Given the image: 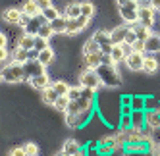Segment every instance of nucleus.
Wrapping results in <instances>:
<instances>
[{
  "instance_id": "38",
  "label": "nucleus",
  "mask_w": 160,
  "mask_h": 156,
  "mask_svg": "<svg viewBox=\"0 0 160 156\" xmlns=\"http://www.w3.org/2000/svg\"><path fill=\"white\" fill-rule=\"evenodd\" d=\"M131 50L133 52H141V54H147V46H145V41H139L137 39L133 44H131Z\"/></svg>"
},
{
  "instance_id": "8",
  "label": "nucleus",
  "mask_w": 160,
  "mask_h": 156,
  "mask_svg": "<svg viewBox=\"0 0 160 156\" xmlns=\"http://www.w3.org/2000/svg\"><path fill=\"white\" fill-rule=\"evenodd\" d=\"M125 68H128L129 71H143L145 70V54L141 52H131L128 58H125Z\"/></svg>"
},
{
  "instance_id": "43",
  "label": "nucleus",
  "mask_w": 160,
  "mask_h": 156,
  "mask_svg": "<svg viewBox=\"0 0 160 156\" xmlns=\"http://www.w3.org/2000/svg\"><path fill=\"white\" fill-rule=\"evenodd\" d=\"M131 102H133V95H122L120 96V104L122 106H131Z\"/></svg>"
},
{
  "instance_id": "16",
  "label": "nucleus",
  "mask_w": 160,
  "mask_h": 156,
  "mask_svg": "<svg viewBox=\"0 0 160 156\" xmlns=\"http://www.w3.org/2000/svg\"><path fill=\"white\" fill-rule=\"evenodd\" d=\"M68 19H73V17H79L81 16V2H75V0H72V2H68V6L64 8L62 12Z\"/></svg>"
},
{
  "instance_id": "29",
  "label": "nucleus",
  "mask_w": 160,
  "mask_h": 156,
  "mask_svg": "<svg viewBox=\"0 0 160 156\" xmlns=\"http://www.w3.org/2000/svg\"><path fill=\"white\" fill-rule=\"evenodd\" d=\"M52 87L56 89V93L62 96V95H68V91H70L72 85L68 83V81H64V79H56V81H52Z\"/></svg>"
},
{
  "instance_id": "32",
  "label": "nucleus",
  "mask_w": 160,
  "mask_h": 156,
  "mask_svg": "<svg viewBox=\"0 0 160 156\" xmlns=\"http://www.w3.org/2000/svg\"><path fill=\"white\" fill-rule=\"evenodd\" d=\"M42 14L47 16V19H48V21H54L56 17H60V10H58V8H56V6L52 4L50 8H47V10H42Z\"/></svg>"
},
{
  "instance_id": "39",
  "label": "nucleus",
  "mask_w": 160,
  "mask_h": 156,
  "mask_svg": "<svg viewBox=\"0 0 160 156\" xmlns=\"http://www.w3.org/2000/svg\"><path fill=\"white\" fill-rule=\"evenodd\" d=\"M8 156H29V154H27L25 147H23V144H21V147H14L12 150L8 152Z\"/></svg>"
},
{
  "instance_id": "30",
  "label": "nucleus",
  "mask_w": 160,
  "mask_h": 156,
  "mask_svg": "<svg viewBox=\"0 0 160 156\" xmlns=\"http://www.w3.org/2000/svg\"><path fill=\"white\" fill-rule=\"evenodd\" d=\"M129 127H133V118H131V114H122L120 116V119H118V129H129Z\"/></svg>"
},
{
  "instance_id": "28",
  "label": "nucleus",
  "mask_w": 160,
  "mask_h": 156,
  "mask_svg": "<svg viewBox=\"0 0 160 156\" xmlns=\"http://www.w3.org/2000/svg\"><path fill=\"white\" fill-rule=\"evenodd\" d=\"M68 106H70V98H68V95H62V96H58V100L54 102V110H58V112H62V114H66L68 112Z\"/></svg>"
},
{
  "instance_id": "33",
  "label": "nucleus",
  "mask_w": 160,
  "mask_h": 156,
  "mask_svg": "<svg viewBox=\"0 0 160 156\" xmlns=\"http://www.w3.org/2000/svg\"><path fill=\"white\" fill-rule=\"evenodd\" d=\"M83 95H81V85H72L70 91H68V98L70 100H79Z\"/></svg>"
},
{
  "instance_id": "13",
  "label": "nucleus",
  "mask_w": 160,
  "mask_h": 156,
  "mask_svg": "<svg viewBox=\"0 0 160 156\" xmlns=\"http://www.w3.org/2000/svg\"><path fill=\"white\" fill-rule=\"evenodd\" d=\"M35 39H37V35H31V33H25V31H21V35L18 37V46H21V48H27V50H33L35 48Z\"/></svg>"
},
{
  "instance_id": "49",
  "label": "nucleus",
  "mask_w": 160,
  "mask_h": 156,
  "mask_svg": "<svg viewBox=\"0 0 160 156\" xmlns=\"http://www.w3.org/2000/svg\"><path fill=\"white\" fill-rule=\"evenodd\" d=\"M73 156H87V149H85V147H83V149H81V150H79V152H75V154H73Z\"/></svg>"
},
{
  "instance_id": "3",
  "label": "nucleus",
  "mask_w": 160,
  "mask_h": 156,
  "mask_svg": "<svg viewBox=\"0 0 160 156\" xmlns=\"http://www.w3.org/2000/svg\"><path fill=\"white\" fill-rule=\"evenodd\" d=\"M139 0H129L128 4H123V6H118V14H120V19L123 21V23H128V25H135V23H139Z\"/></svg>"
},
{
  "instance_id": "6",
  "label": "nucleus",
  "mask_w": 160,
  "mask_h": 156,
  "mask_svg": "<svg viewBox=\"0 0 160 156\" xmlns=\"http://www.w3.org/2000/svg\"><path fill=\"white\" fill-rule=\"evenodd\" d=\"M156 14H160V12H156L152 6H141L139 8V23L145 25V27H148V29H154V25H156Z\"/></svg>"
},
{
  "instance_id": "23",
  "label": "nucleus",
  "mask_w": 160,
  "mask_h": 156,
  "mask_svg": "<svg viewBox=\"0 0 160 156\" xmlns=\"http://www.w3.org/2000/svg\"><path fill=\"white\" fill-rule=\"evenodd\" d=\"M83 147H81V144H79V141L77 139H66L64 141V144H62V150L64 152H68V154H75V152H79V150H81Z\"/></svg>"
},
{
  "instance_id": "24",
  "label": "nucleus",
  "mask_w": 160,
  "mask_h": 156,
  "mask_svg": "<svg viewBox=\"0 0 160 156\" xmlns=\"http://www.w3.org/2000/svg\"><path fill=\"white\" fill-rule=\"evenodd\" d=\"M95 52H102V48H100V44L93 39V35H91L83 42V54H95Z\"/></svg>"
},
{
  "instance_id": "35",
  "label": "nucleus",
  "mask_w": 160,
  "mask_h": 156,
  "mask_svg": "<svg viewBox=\"0 0 160 156\" xmlns=\"http://www.w3.org/2000/svg\"><path fill=\"white\" fill-rule=\"evenodd\" d=\"M83 110H81V106H79V100H70V106H68V112L66 114H73V116H77V114H81Z\"/></svg>"
},
{
  "instance_id": "46",
  "label": "nucleus",
  "mask_w": 160,
  "mask_h": 156,
  "mask_svg": "<svg viewBox=\"0 0 160 156\" xmlns=\"http://www.w3.org/2000/svg\"><path fill=\"white\" fill-rule=\"evenodd\" d=\"M151 141H154L156 144H160V127H156L154 129V135H152V139Z\"/></svg>"
},
{
  "instance_id": "9",
  "label": "nucleus",
  "mask_w": 160,
  "mask_h": 156,
  "mask_svg": "<svg viewBox=\"0 0 160 156\" xmlns=\"http://www.w3.org/2000/svg\"><path fill=\"white\" fill-rule=\"evenodd\" d=\"M21 17H23V12H21V8H16V6L6 8L4 12H2V21H4L6 25H12V27L19 25Z\"/></svg>"
},
{
  "instance_id": "19",
  "label": "nucleus",
  "mask_w": 160,
  "mask_h": 156,
  "mask_svg": "<svg viewBox=\"0 0 160 156\" xmlns=\"http://www.w3.org/2000/svg\"><path fill=\"white\" fill-rule=\"evenodd\" d=\"M145 46H147V52H151V54L160 52V35L158 33H152V35L145 41Z\"/></svg>"
},
{
  "instance_id": "22",
  "label": "nucleus",
  "mask_w": 160,
  "mask_h": 156,
  "mask_svg": "<svg viewBox=\"0 0 160 156\" xmlns=\"http://www.w3.org/2000/svg\"><path fill=\"white\" fill-rule=\"evenodd\" d=\"M12 58H14V62H18V64H25L27 60H31V50L18 46V48L12 52Z\"/></svg>"
},
{
  "instance_id": "7",
  "label": "nucleus",
  "mask_w": 160,
  "mask_h": 156,
  "mask_svg": "<svg viewBox=\"0 0 160 156\" xmlns=\"http://www.w3.org/2000/svg\"><path fill=\"white\" fill-rule=\"evenodd\" d=\"M23 71H25V77H27V81H29L31 77H35V75L47 73V71H48V66H44V64L39 62V60H27V62L23 64Z\"/></svg>"
},
{
  "instance_id": "40",
  "label": "nucleus",
  "mask_w": 160,
  "mask_h": 156,
  "mask_svg": "<svg viewBox=\"0 0 160 156\" xmlns=\"http://www.w3.org/2000/svg\"><path fill=\"white\" fill-rule=\"evenodd\" d=\"M141 131H143V137H145L147 141H151L152 135H154V127H152V125H148V124H145V127H143Z\"/></svg>"
},
{
  "instance_id": "25",
  "label": "nucleus",
  "mask_w": 160,
  "mask_h": 156,
  "mask_svg": "<svg viewBox=\"0 0 160 156\" xmlns=\"http://www.w3.org/2000/svg\"><path fill=\"white\" fill-rule=\"evenodd\" d=\"M131 118H133V127H135V129H143V127H145V124H147V119H145V110H133Z\"/></svg>"
},
{
  "instance_id": "26",
  "label": "nucleus",
  "mask_w": 160,
  "mask_h": 156,
  "mask_svg": "<svg viewBox=\"0 0 160 156\" xmlns=\"http://www.w3.org/2000/svg\"><path fill=\"white\" fill-rule=\"evenodd\" d=\"M95 14H97L95 4L91 2V0H83V2H81V16H85V17H89V19H93Z\"/></svg>"
},
{
  "instance_id": "21",
  "label": "nucleus",
  "mask_w": 160,
  "mask_h": 156,
  "mask_svg": "<svg viewBox=\"0 0 160 156\" xmlns=\"http://www.w3.org/2000/svg\"><path fill=\"white\" fill-rule=\"evenodd\" d=\"M50 25H52V29H54V33L56 35H66V27H68V17L62 14L60 17H56L54 21H50Z\"/></svg>"
},
{
  "instance_id": "14",
  "label": "nucleus",
  "mask_w": 160,
  "mask_h": 156,
  "mask_svg": "<svg viewBox=\"0 0 160 156\" xmlns=\"http://www.w3.org/2000/svg\"><path fill=\"white\" fill-rule=\"evenodd\" d=\"M21 12L23 14H27V16H39L42 10L39 8V4H37V0H21Z\"/></svg>"
},
{
  "instance_id": "11",
  "label": "nucleus",
  "mask_w": 160,
  "mask_h": 156,
  "mask_svg": "<svg viewBox=\"0 0 160 156\" xmlns=\"http://www.w3.org/2000/svg\"><path fill=\"white\" fill-rule=\"evenodd\" d=\"M129 29H131V25L123 23V21H122L120 25L112 27V29H110V33H112V42H114V44H122V42H125V37H128Z\"/></svg>"
},
{
  "instance_id": "2",
  "label": "nucleus",
  "mask_w": 160,
  "mask_h": 156,
  "mask_svg": "<svg viewBox=\"0 0 160 156\" xmlns=\"http://www.w3.org/2000/svg\"><path fill=\"white\" fill-rule=\"evenodd\" d=\"M0 77H2L4 83H12V85L27 81L25 71H23V64H18V62H12V64L4 66L2 71H0Z\"/></svg>"
},
{
  "instance_id": "37",
  "label": "nucleus",
  "mask_w": 160,
  "mask_h": 156,
  "mask_svg": "<svg viewBox=\"0 0 160 156\" xmlns=\"http://www.w3.org/2000/svg\"><path fill=\"white\" fill-rule=\"evenodd\" d=\"M50 44H48V39H42V37H39L37 35V39H35V50H44V48H48Z\"/></svg>"
},
{
  "instance_id": "17",
  "label": "nucleus",
  "mask_w": 160,
  "mask_h": 156,
  "mask_svg": "<svg viewBox=\"0 0 160 156\" xmlns=\"http://www.w3.org/2000/svg\"><path fill=\"white\" fill-rule=\"evenodd\" d=\"M145 73L148 75H152L158 71V60H156V54H151V52H147L145 54Z\"/></svg>"
},
{
  "instance_id": "48",
  "label": "nucleus",
  "mask_w": 160,
  "mask_h": 156,
  "mask_svg": "<svg viewBox=\"0 0 160 156\" xmlns=\"http://www.w3.org/2000/svg\"><path fill=\"white\" fill-rule=\"evenodd\" d=\"M152 8L156 10V12H160V0H152Z\"/></svg>"
},
{
  "instance_id": "51",
  "label": "nucleus",
  "mask_w": 160,
  "mask_h": 156,
  "mask_svg": "<svg viewBox=\"0 0 160 156\" xmlns=\"http://www.w3.org/2000/svg\"><path fill=\"white\" fill-rule=\"evenodd\" d=\"M54 156H72V154H68V152H64V150H60V152H56Z\"/></svg>"
},
{
  "instance_id": "50",
  "label": "nucleus",
  "mask_w": 160,
  "mask_h": 156,
  "mask_svg": "<svg viewBox=\"0 0 160 156\" xmlns=\"http://www.w3.org/2000/svg\"><path fill=\"white\" fill-rule=\"evenodd\" d=\"M128 2H129V0H116L118 6H123V4H128Z\"/></svg>"
},
{
  "instance_id": "36",
  "label": "nucleus",
  "mask_w": 160,
  "mask_h": 156,
  "mask_svg": "<svg viewBox=\"0 0 160 156\" xmlns=\"http://www.w3.org/2000/svg\"><path fill=\"white\" fill-rule=\"evenodd\" d=\"M23 147H25V150H27V154H29V156H37V154H39V144H37V143L27 141Z\"/></svg>"
},
{
  "instance_id": "18",
  "label": "nucleus",
  "mask_w": 160,
  "mask_h": 156,
  "mask_svg": "<svg viewBox=\"0 0 160 156\" xmlns=\"http://www.w3.org/2000/svg\"><path fill=\"white\" fill-rule=\"evenodd\" d=\"M58 93H56V89L50 85V87H47L44 91H41V98H42V102L47 104V106H54V102L58 100Z\"/></svg>"
},
{
  "instance_id": "10",
  "label": "nucleus",
  "mask_w": 160,
  "mask_h": 156,
  "mask_svg": "<svg viewBox=\"0 0 160 156\" xmlns=\"http://www.w3.org/2000/svg\"><path fill=\"white\" fill-rule=\"evenodd\" d=\"M133 50H131V46L129 44H125V42H122V44H114V48H112V52H110V56H112V60H114V64H122V62H125V58L129 56Z\"/></svg>"
},
{
  "instance_id": "1",
  "label": "nucleus",
  "mask_w": 160,
  "mask_h": 156,
  "mask_svg": "<svg viewBox=\"0 0 160 156\" xmlns=\"http://www.w3.org/2000/svg\"><path fill=\"white\" fill-rule=\"evenodd\" d=\"M97 73L100 75L104 89H118L123 83L122 73L116 70V66H114V64H100L98 68H97Z\"/></svg>"
},
{
  "instance_id": "4",
  "label": "nucleus",
  "mask_w": 160,
  "mask_h": 156,
  "mask_svg": "<svg viewBox=\"0 0 160 156\" xmlns=\"http://www.w3.org/2000/svg\"><path fill=\"white\" fill-rule=\"evenodd\" d=\"M79 85H83V87H91V89H95V91H100L102 87V79H100V75L97 73V70H83V71H79Z\"/></svg>"
},
{
  "instance_id": "44",
  "label": "nucleus",
  "mask_w": 160,
  "mask_h": 156,
  "mask_svg": "<svg viewBox=\"0 0 160 156\" xmlns=\"http://www.w3.org/2000/svg\"><path fill=\"white\" fill-rule=\"evenodd\" d=\"M0 48H8V35H6V31L0 33Z\"/></svg>"
},
{
  "instance_id": "42",
  "label": "nucleus",
  "mask_w": 160,
  "mask_h": 156,
  "mask_svg": "<svg viewBox=\"0 0 160 156\" xmlns=\"http://www.w3.org/2000/svg\"><path fill=\"white\" fill-rule=\"evenodd\" d=\"M135 41H137V33H135V29L131 27V29H129V33H128V37H125V44H129V46H131Z\"/></svg>"
},
{
  "instance_id": "45",
  "label": "nucleus",
  "mask_w": 160,
  "mask_h": 156,
  "mask_svg": "<svg viewBox=\"0 0 160 156\" xmlns=\"http://www.w3.org/2000/svg\"><path fill=\"white\" fill-rule=\"evenodd\" d=\"M37 4H39L41 10H47V8L52 6V0H37Z\"/></svg>"
},
{
  "instance_id": "52",
  "label": "nucleus",
  "mask_w": 160,
  "mask_h": 156,
  "mask_svg": "<svg viewBox=\"0 0 160 156\" xmlns=\"http://www.w3.org/2000/svg\"><path fill=\"white\" fill-rule=\"evenodd\" d=\"M37 156H39V154H37Z\"/></svg>"
},
{
  "instance_id": "31",
  "label": "nucleus",
  "mask_w": 160,
  "mask_h": 156,
  "mask_svg": "<svg viewBox=\"0 0 160 156\" xmlns=\"http://www.w3.org/2000/svg\"><path fill=\"white\" fill-rule=\"evenodd\" d=\"M39 37H42V39H52V35H56L54 33V29H52V25L50 23H44V25H41V29H39V33H37Z\"/></svg>"
},
{
  "instance_id": "27",
  "label": "nucleus",
  "mask_w": 160,
  "mask_h": 156,
  "mask_svg": "<svg viewBox=\"0 0 160 156\" xmlns=\"http://www.w3.org/2000/svg\"><path fill=\"white\" fill-rule=\"evenodd\" d=\"M131 27L135 29L137 39H139V41H147L148 37L152 35V29H148V27H145V25H141V23H135V25H131Z\"/></svg>"
},
{
  "instance_id": "12",
  "label": "nucleus",
  "mask_w": 160,
  "mask_h": 156,
  "mask_svg": "<svg viewBox=\"0 0 160 156\" xmlns=\"http://www.w3.org/2000/svg\"><path fill=\"white\" fill-rule=\"evenodd\" d=\"M29 85H31V89H35V91H44L47 87L52 85V79H50V75H48V71H47V73H41V75L31 77V79H29Z\"/></svg>"
},
{
  "instance_id": "47",
  "label": "nucleus",
  "mask_w": 160,
  "mask_h": 156,
  "mask_svg": "<svg viewBox=\"0 0 160 156\" xmlns=\"http://www.w3.org/2000/svg\"><path fill=\"white\" fill-rule=\"evenodd\" d=\"M120 114H133L131 106H120Z\"/></svg>"
},
{
  "instance_id": "20",
  "label": "nucleus",
  "mask_w": 160,
  "mask_h": 156,
  "mask_svg": "<svg viewBox=\"0 0 160 156\" xmlns=\"http://www.w3.org/2000/svg\"><path fill=\"white\" fill-rule=\"evenodd\" d=\"M37 60H39V62H42L44 66H52V64H54V60H56V52H54V48H52V46H48V48L41 50Z\"/></svg>"
},
{
  "instance_id": "5",
  "label": "nucleus",
  "mask_w": 160,
  "mask_h": 156,
  "mask_svg": "<svg viewBox=\"0 0 160 156\" xmlns=\"http://www.w3.org/2000/svg\"><path fill=\"white\" fill-rule=\"evenodd\" d=\"M93 39L100 44L102 52H106V54L112 52L114 42H112V33H110V29H97V31L93 33Z\"/></svg>"
},
{
  "instance_id": "15",
  "label": "nucleus",
  "mask_w": 160,
  "mask_h": 156,
  "mask_svg": "<svg viewBox=\"0 0 160 156\" xmlns=\"http://www.w3.org/2000/svg\"><path fill=\"white\" fill-rule=\"evenodd\" d=\"M83 64L89 70H97L102 64V52H95V54H83Z\"/></svg>"
},
{
  "instance_id": "41",
  "label": "nucleus",
  "mask_w": 160,
  "mask_h": 156,
  "mask_svg": "<svg viewBox=\"0 0 160 156\" xmlns=\"http://www.w3.org/2000/svg\"><path fill=\"white\" fill-rule=\"evenodd\" d=\"M160 102H156V100L152 96H145V110H154Z\"/></svg>"
},
{
  "instance_id": "34",
  "label": "nucleus",
  "mask_w": 160,
  "mask_h": 156,
  "mask_svg": "<svg viewBox=\"0 0 160 156\" xmlns=\"http://www.w3.org/2000/svg\"><path fill=\"white\" fill-rule=\"evenodd\" d=\"M131 108L133 110H145V95H133Z\"/></svg>"
}]
</instances>
